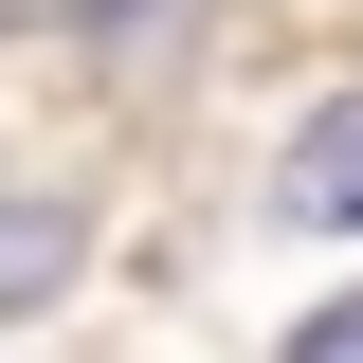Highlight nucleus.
I'll use <instances>...</instances> for the list:
<instances>
[{"label": "nucleus", "mask_w": 363, "mask_h": 363, "mask_svg": "<svg viewBox=\"0 0 363 363\" xmlns=\"http://www.w3.org/2000/svg\"><path fill=\"white\" fill-rule=\"evenodd\" d=\"M291 218H309V236H363V91L291 145Z\"/></svg>", "instance_id": "nucleus-1"}, {"label": "nucleus", "mask_w": 363, "mask_h": 363, "mask_svg": "<svg viewBox=\"0 0 363 363\" xmlns=\"http://www.w3.org/2000/svg\"><path fill=\"white\" fill-rule=\"evenodd\" d=\"M55 272H73V218L55 200H0V309H37Z\"/></svg>", "instance_id": "nucleus-2"}, {"label": "nucleus", "mask_w": 363, "mask_h": 363, "mask_svg": "<svg viewBox=\"0 0 363 363\" xmlns=\"http://www.w3.org/2000/svg\"><path fill=\"white\" fill-rule=\"evenodd\" d=\"M272 363H363V291H345V309H309V327H291Z\"/></svg>", "instance_id": "nucleus-3"}]
</instances>
